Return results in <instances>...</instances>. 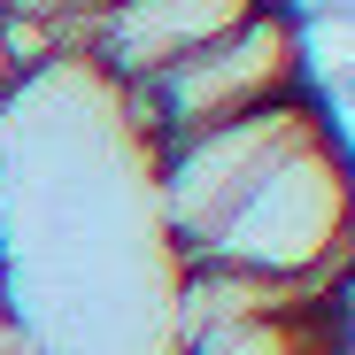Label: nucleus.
Returning <instances> with one entry per match:
<instances>
[{"mask_svg": "<svg viewBox=\"0 0 355 355\" xmlns=\"http://www.w3.org/2000/svg\"><path fill=\"white\" fill-rule=\"evenodd\" d=\"M286 93H309L302 85V24H293V8L263 0V8L240 16L224 39L178 54V62L155 70L147 85H124V124H132L139 147H162L178 132H201V124H224V116L270 108Z\"/></svg>", "mask_w": 355, "mask_h": 355, "instance_id": "nucleus-1", "label": "nucleus"}, {"mask_svg": "<svg viewBox=\"0 0 355 355\" xmlns=\"http://www.w3.org/2000/svg\"><path fill=\"white\" fill-rule=\"evenodd\" d=\"M324 124L317 93H286L270 108H248V116H224V124H201V132H178L162 147H147L155 162V216L170 232V255H193L216 240V224L240 209V193L255 178Z\"/></svg>", "mask_w": 355, "mask_h": 355, "instance_id": "nucleus-2", "label": "nucleus"}, {"mask_svg": "<svg viewBox=\"0 0 355 355\" xmlns=\"http://www.w3.org/2000/svg\"><path fill=\"white\" fill-rule=\"evenodd\" d=\"M263 0H101L93 24H85V70L108 78L116 93L147 85L155 70H170L178 54L224 39Z\"/></svg>", "mask_w": 355, "mask_h": 355, "instance_id": "nucleus-3", "label": "nucleus"}, {"mask_svg": "<svg viewBox=\"0 0 355 355\" xmlns=\"http://www.w3.org/2000/svg\"><path fill=\"white\" fill-rule=\"evenodd\" d=\"M8 8H39V16H78V24H85V16L101 8V0H8Z\"/></svg>", "mask_w": 355, "mask_h": 355, "instance_id": "nucleus-4", "label": "nucleus"}, {"mask_svg": "<svg viewBox=\"0 0 355 355\" xmlns=\"http://www.w3.org/2000/svg\"><path fill=\"white\" fill-rule=\"evenodd\" d=\"M24 93V70H16V54H8V39H0V108H8Z\"/></svg>", "mask_w": 355, "mask_h": 355, "instance_id": "nucleus-5", "label": "nucleus"}, {"mask_svg": "<svg viewBox=\"0 0 355 355\" xmlns=\"http://www.w3.org/2000/svg\"><path fill=\"white\" fill-rule=\"evenodd\" d=\"M16 302V263H8V248H0V309Z\"/></svg>", "mask_w": 355, "mask_h": 355, "instance_id": "nucleus-6", "label": "nucleus"}, {"mask_svg": "<svg viewBox=\"0 0 355 355\" xmlns=\"http://www.w3.org/2000/svg\"><path fill=\"white\" fill-rule=\"evenodd\" d=\"M0 16H8V0H0Z\"/></svg>", "mask_w": 355, "mask_h": 355, "instance_id": "nucleus-7", "label": "nucleus"}]
</instances>
